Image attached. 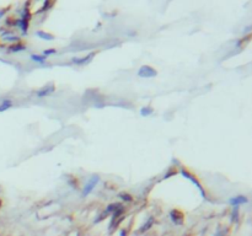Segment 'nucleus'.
<instances>
[{"instance_id":"obj_1","label":"nucleus","mask_w":252,"mask_h":236,"mask_svg":"<svg viewBox=\"0 0 252 236\" xmlns=\"http://www.w3.org/2000/svg\"><path fill=\"white\" fill-rule=\"evenodd\" d=\"M181 173H182V176L184 177V179H188L189 181H192L193 183H195V185L197 186V188L199 189V192H201V194H202V197L205 198V192H204L203 187H202V185L199 183V181L197 180V177H196V176H193L192 173L189 172V171H187L186 168H181Z\"/></svg>"},{"instance_id":"obj_2","label":"nucleus","mask_w":252,"mask_h":236,"mask_svg":"<svg viewBox=\"0 0 252 236\" xmlns=\"http://www.w3.org/2000/svg\"><path fill=\"white\" fill-rule=\"evenodd\" d=\"M98 181H100V177H98V175H92L91 179H90V180L88 181V183H86L85 188L82 189V197L89 196V194L92 192V189L96 187V185L98 183Z\"/></svg>"},{"instance_id":"obj_3","label":"nucleus","mask_w":252,"mask_h":236,"mask_svg":"<svg viewBox=\"0 0 252 236\" xmlns=\"http://www.w3.org/2000/svg\"><path fill=\"white\" fill-rule=\"evenodd\" d=\"M138 75L140 78L149 79V78H154V76L158 75V72H156L152 67H150V65H143V67L138 70Z\"/></svg>"},{"instance_id":"obj_4","label":"nucleus","mask_w":252,"mask_h":236,"mask_svg":"<svg viewBox=\"0 0 252 236\" xmlns=\"http://www.w3.org/2000/svg\"><path fill=\"white\" fill-rule=\"evenodd\" d=\"M28 22H30V15H28L27 12H25L23 17L21 20H17V21H16V25L21 27L22 33H26V32H27V30H28Z\"/></svg>"},{"instance_id":"obj_5","label":"nucleus","mask_w":252,"mask_h":236,"mask_svg":"<svg viewBox=\"0 0 252 236\" xmlns=\"http://www.w3.org/2000/svg\"><path fill=\"white\" fill-rule=\"evenodd\" d=\"M54 90H55L54 84H49L48 86H44L43 89H41L39 91H37V96H39V97L47 96V95L52 94V92H54Z\"/></svg>"},{"instance_id":"obj_6","label":"nucleus","mask_w":252,"mask_h":236,"mask_svg":"<svg viewBox=\"0 0 252 236\" xmlns=\"http://www.w3.org/2000/svg\"><path fill=\"white\" fill-rule=\"evenodd\" d=\"M170 215H171V219L176 223V224H182V221H183V214L181 213L180 210H172V212L170 213Z\"/></svg>"},{"instance_id":"obj_7","label":"nucleus","mask_w":252,"mask_h":236,"mask_svg":"<svg viewBox=\"0 0 252 236\" xmlns=\"http://www.w3.org/2000/svg\"><path fill=\"white\" fill-rule=\"evenodd\" d=\"M247 202V198L245 196H237V197H234V198H230L229 203L231 205L234 207H237L239 204H243V203Z\"/></svg>"},{"instance_id":"obj_8","label":"nucleus","mask_w":252,"mask_h":236,"mask_svg":"<svg viewBox=\"0 0 252 236\" xmlns=\"http://www.w3.org/2000/svg\"><path fill=\"white\" fill-rule=\"evenodd\" d=\"M36 36L39 37V38H42V39H44V41H53V39H54V36L51 35V33H47V32H44V31H37Z\"/></svg>"},{"instance_id":"obj_9","label":"nucleus","mask_w":252,"mask_h":236,"mask_svg":"<svg viewBox=\"0 0 252 236\" xmlns=\"http://www.w3.org/2000/svg\"><path fill=\"white\" fill-rule=\"evenodd\" d=\"M94 55H95V52L90 53L88 57H84V58H81V59H79V58H74L73 62H74L75 64H85V63H88V62H90V59H91Z\"/></svg>"},{"instance_id":"obj_10","label":"nucleus","mask_w":252,"mask_h":236,"mask_svg":"<svg viewBox=\"0 0 252 236\" xmlns=\"http://www.w3.org/2000/svg\"><path fill=\"white\" fill-rule=\"evenodd\" d=\"M25 48H26V45L22 44L21 42H17V43L10 45V47H9V52H21V51H23Z\"/></svg>"},{"instance_id":"obj_11","label":"nucleus","mask_w":252,"mask_h":236,"mask_svg":"<svg viewBox=\"0 0 252 236\" xmlns=\"http://www.w3.org/2000/svg\"><path fill=\"white\" fill-rule=\"evenodd\" d=\"M12 105H14V103H12L11 100H4L1 102V105H0V112H4V111L11 108Z\"/></svg>"},{"instance_id":"obj_12","label":"nucleus","mask_w":252,"mask_h":236,"mask_svg":"<svg viewBox=\"0 0 252 236\" xmlns=\"http://www.w3.org/2000/svg\"><path fill=\"white\" fill-rule=\"evenodd\" d=\"M152 112H154V110L151 108L150 106H146V107H143L142 110H140V114L143 116V117H148V116H150Z\"/></svg>"},{"instance_id":"obj_13","label":"nucleus","mask_w":252,"mask_h":236,"mask_svg":"<svg viewBox=\"0 0 252 236\" xmlns=\"http://www.w3.org/2000/svg\"><path fill=\"white\" fill-rule=\"evenodd\" d=\"M31 59L33 62H37V63H43L46 60V57L44 55H36V54H32L31 55Z\"/></svg>"},{"instance_id":"obj_14","label":"nucleus","mask_w":252,"mask_h":236,"mask_svg":"<svg viewBox=\"0 0 252 236\" xmlns=\"http://www.w3.org/2000/svg\"><path fill=\"white\" fill-rule=\"evenodd\" d=\"M119 198H121L122 201H126V202H132L133 201V197L130 196V194H128V193H119Z\"/></svg>"},{"instance_id":"obj_15","label":"nucleus","mask_w":252,"mask_h":236,"mask_svg":"<svg viewBox=\"0 0 252 236\" xmlns=\"http://www.w3.org/2000/svg\"><path fill=\"white\" fill-rule=\"evenodd\" d=\"M119 207H122L121 204H118V203H113V204H110L108 207H107V212H116Z\"/></svg>"},{"instance_id":"obj_16","label":"nucleus","mask_w":252,"mask_h":236,"mask_svg":"<svg viewBox=\"0 0 252 236\" xmlns=\"http://www.w3.org/2000/svg\"><path fill=\"white\" fill-rule=\"evenodd\" d=\"M237 217H239V208H237V207H234V210H233V220L236 221V220H237Z\"/></svg>"},{"instance_id":"obj_17","label":"nucleus","mask_w":252,"mask_h":236,"mask_svg":"<svg viewBox=\"0 0 252 236\" xmlns=\"http://www.w3.org/2000/svg\"><path fill=\"white\" fill-rule=\"evenodd\" d=\"M43 53H44V57H46V55H51V54H55V53H57V51H55V49H54V48H51V49H46V51H44Z\"/></svg>"},{"instance_id":"obj_18","label":"nucleus","mask_w":252,"mask_h":236,"mask_svg":"<svg viewBox=\"0 0 252 236\" xmlns=\"http://www.w3.org/2000/svg\"><path fill=\"white\" fill-rule=\"evenodd\" d=\"M6 39L7 41H14V42H20V38L19 37H15V36H9V37H6Z\"/></svg>"},{"instance_id":"obj_19","label":"nucleus","mask_w":252,"mask_h":236,"mask_svg":"<svg viewBox=\"0 0 252 236\" xmlns=\"http://www.w3.org/2000/svg\"><path fill=\"white\" fill-rule=\"evenodd\" d=\"M172 175H176V171H170V172L167 173V175H165V177H164V179H168V177H170V176H172Z\"/></svg>"},{"instance_id":"obj_20","label":"nucleus","mask_w":252,"mask_h":236,"mask_svg":"<svg viewBox=\"0 0 252 236\" xmlns=\"http://www.w3.org/2000/svg\"><path fill=\"white\" fill-rule=\"evenodd\" d=\"M4 15H5V11H4V10H0V19H1Z\"/></svg>"},{"instance_id":"obj_21","label":"nucleus","mask_w":252,"mask_h":236,"mask_svg":"<svg viewBox=\"0 0 252 236\" xmlns=\"http://www.w3.org/2000/svg\"><path fill=\"white\" fill-rule=\"evenodd\" d=\"M0 204H1V202H0Z\"/></svg>"}]
</instances>
